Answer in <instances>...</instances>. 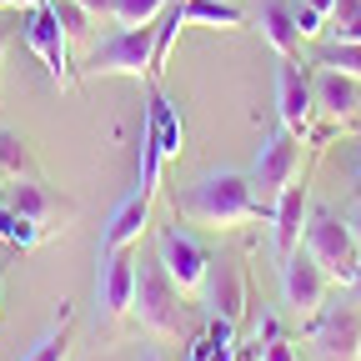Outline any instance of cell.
I'll return each instance as SVG.
<instances>
[{
    "label": "cell",
    "instance_id": "cell-19",
    "mask_svg": "<svg viewBox=\"0 0 361 361\" xmlns=\"http://www.w3.org/2000/svg\"><path fill=\"white\" fill-rule=\"evenodd\" d=\"M180 20L186 25H206V30H241L246 11L231 0H180Z\"/></svg>",
    "mask_w": 361,
    "mask_h": 361
},
{
    "label": "cell",
    "instance_id": "cell-10",
    "mask_svg": "<svg viewBox=\"0 0 361 361\" xmlns=\"http://www.w3.org/2000/svg\"><path fill=\"white\" fill-rule=\"evenodd\" d=\"M0 206H11L16 216L25 221H40V226H51V231H61V221L71 216V206L45 186L40 176H20V180H6V196H0Z\"/></svg>",
    "mask_w": 361,
    "mask_h": 361
},
{
    "label": "cell",
    "instance_id": "cell-21",
    "mask_svg": "<svg viewBox=\"0 0 361 361\" xmlns=\"http://www.w3.org/2000/svg\"><path fill=\"white\" fill-rule=\"evenodd\" d=\"M20 361H71V301H61V316H56V326L45 331Z\"/></svg>",
    "mask_w": 361,
    "mask_h": 361
},
{
    "label": "cell",
    "instance_id": "cell-6",
    "mask_svg": "<svg viewBox=\"0 0 361 361\" xmlns=\"http://www.w3.org/2000/svg\"><path fill=\"white\" fill-rule=\"evenodd\" d=\"M20 40H25V51H35V61L45 66V75H51L61 90L75 85V71H71V40H66L56 11L45 6V0H35V6L20 11Z\"/></svg>",
    "mask_w": 361,
    "mask_h": 361
},
{
    "label": "cell",
    "instance_id": "cell-2",
    "mask_svg": "<svg viewBox=\"0 0 361 361\" xmlns=\"http://www.w3.org/2000/svg\"><path fill=\"white\" fill-rule=\"evenodd\" d=\"M301 331L322 361H361V301L351 291L322 301V311H311Z\"/></svg>",
    "mask_w": 361,
    "mask_h": 361
},
{
    "label": "cell",
    "instance_id": "cell-38",
    "mask_svg": "<svg viewBox=\"0 0 361 361\" xmlns=\"http://www.w3.org/2000/svg\"><path fill=\"white\" fill-rule=\"evenodd\" d=\"M0 311H6V271H0Z\"/></svg>",
    "mask_w": 361,
    "mask_h": 361
},
{
    "label": "cell",
    "instance_id": "cell-39",
    "mask_svg": "<svg viewBox=\"0 0 361 361\" xmlns=\"http://www.w3.org/2000/svg\"><path fill=\"white\" fill-rule=\"evenodd\" d=\"M6 180H11V176H6V171H0V196H6Z\"/></svg>",
    "mask_w": 361,
    "mask_h": 361
},
{
    "label": "cell",
    "instance_id": "cell-28",
    "mask_svg": "<svg viewBox=\"0 0 361 361\" xmlns=\"http://www.w3.org/2000/svg\"><path fill=\"white\" fill-rule=\"evenodd\" d=\"M256 346H261V361H296L291 346H286L281 336H276V341H256Z\"/></svg>",
    "mask_w": 361,
    "mask_h": 361
},
{
    "label": "cell",
    "instance_id": "cell-24",
    "mask_svg": "<svg viewBox=\"0 0 361 361\" xmlns=\"http://www.w3.org/2000/svg\"><path fill=\"white\" fill-rule=\"evenodd\" d=\"M0 171H6L11 180L35 176V161H30V151H25V141H20L16 130H0Z\"/></svg>",
    "mask_w": 361,
    "mask_h": 361
},
{
    "label": "cell",
    "instance_id": "cell-8",
    "mask_svg": "<svg viewBox=\"0 0 361 361\" xmlns=\"http://www.w3.org/2000/svg\"><path fill=\"white\" fill-rule=\"evenodd\" d=\"M296 166H301V135L296 130H276V135H271V141L256 151V166H251V191L271 206V201H276L286 186H291V180H296Z\"/></svg>",
    "mask_w": 361,
    "mask_h": 361
},
{
    "label": "cell",
    "instance_id": "cell-30",
    "mask_svg": "<svg viewBox=\"0 0 361 361\" xmlns=\"http://www.w3.org/2000/svg\"><path fill=\"white\" fill-rule=\"evenodd\" d=\"M206 351H211V336H206V331H196V336L186 341V361H206Z\"/></svg>",
    "mask_w": 361,
    "mask_h": 361
},
{
    "label": "cell",
    "instance_id": "cell-1",
    "mask_svg": "<svg viewBox=\"0 0 361 361\" xmlns=\"http://www.w3.org/2000/svg\"><path fill=\"white\" fill-rule=\"evenodd\" d=\"M171 206L180 221L206 226V231H231L241 221H271V206L251 191V176H241V171H211V176L191 180L186 191H176Z\"/></svg>",
    "mask_w": 361,
    "mask_h": 361
},
{
    "label": "cell",
    "instance_id": "cell-23",
    "mask_svg": "<svg viewBox=\"0 0 361 361\" xmlns=\"http://www.w3.org/2000/svg\"><path fill=\"white\" fill-rule=\"evenodd\" d=\"M171 6V0H111V16L116 25H156V16Z\"/></svg>",
    "mask_w": 361,
    "mask_h": 361
},
{
    "label": "cell",
    "instance_id": "cell-32",
    "mask_svg": "<svg viewBox=\"0 0 361 361\" xmlns=\"http://www.w3.org/2000/svg\"><path fill=\"white\" fill-rule=\"evenodd\" d=\"M331 35H336V40H361V16L346 20V25H331Z\"/></svg>",
    "mask_w": 361,
    "mask_h": 361
},
{
    "label": "cell",
    "instance_id": "cell-20",
    "mask_svg": "<svg viewBox=\"0 0 361 361\" xmlns=\"http://www.w3.org/2000/svg\"><path fill=\"white\" fill-rule=\"evenodd\" d=\"M56 231L51 226H40V221H25V216H16L11 206H0V241H6L11 251H35L40 241H51Z\"/></svg>",
    "mask_w": 361,
    "mask_h": 361
},
{
    "label": "cell",
    "instance_id": "cell-40",
    "mask_svg": "<svg viewBox=\"0 0 361 361\" xmlns=\"http://www.w3.org/2000/svg\"><path fill=\"white\" fill-rule=\"evenodd\" d=\"M356 176H361V166H356Z\"/></svg>",
    "mask_w": 361,
    "mask_h": 361
},
{
    "label": "cell",
    "instance_id": "cell-11",
    "mask_svg": "<svg viewBox=\"0 0 361 361\" xmlns=\"http://www.w3.org/2000/svg\"><path fill=\"white\" fill-rule=\"evenodd\" d=\"M201 296H206L211 316H226V322L241 326V316H246V271H241V261H231V256L216 261L211 256V271H206Z\"/></svg>",
    "mask_w": 361,
    "mask_h": 361
},
{
    "label": "cell",
    "instance_id": "cell-14",
    "mask_svg": "<svg viewBox=\"0 0 361 361\" xmlns=\"http://www.w3.org/2000/svg\"><path fill=\"white\" fill-rule=\"evenodd\" d=\"M306 211H311V201H306V180L291 186L271 201V241H276V256H291L296 246H301V231H306Z\"/></svg>",
    "mask_w": 361,
    "mask_h": 361
},
{
    "label": "cell",
    "instance_id": "cell-33",
    "mask_svg": "<svg viewBox=\"0 0 361 361\" xmlns=\"http://www.w3.org/2000/svg\"><path fill=\"white\" fill-rule=\"evenodd\" d=\"M346 226H351V241H356V251H361V201H356V211L346 216Z\"/></svg>",
    "mask_w": 361,
    "mask_h": 361
},
{
    "label": "cell",
    "instance_id": "cell-7",
    "mask_svg": "<svg viewBox=\"0 0 361 361\" xmlns=\"http://www.w3.org/2000/svg\"><path fill=\"white\" fill-rule=\"evenodd\" d=\"M156 261L166 266V276L180 286V296H201L206 271H211V251L191 231H180V226H161V231H156Z\"/></svg>",
    "mask_w": 361,
    "mask_h": 361
},
{
    "label": "cell",
    "instance_id": "cell-9",
    "mask_svg": "<svg viewBox=\"0 0 361 361\" xmlns=\"http://www.w3.org/2000/svg\"><path fill=\"white\" fill-rule=\"evenodd\" d=\"M326 291H331V276L322 271V261H316L306 246L291 251V256H281V296H286V306H291L296 316L322 311Z\"/></svg>",
    "mask_w": 361,
    "mask_h": 361
},
{
    "label": "cell",
    "instance_id": "cell-22",
    "mask_svg": "<svg viewBox=\"0 0 361 361\" xmlns=\"http://www.w3.org/2000/svg\"><path fill=\"white\" fill-rule=\"evenodd\" d=\"M180 0H171V6L156 16V40H151V80H161V71H166V61H171V45H176V35H180Z\"/></svg>",
    "mask_w": 361,
    "mask_h": 361
},
{
    "label": "cell",
    "instance_id": "cell-29",
    "mask_svg": "<svg viewBox=\"0 0 361 361\" xmlns=\"http://www.w3.org/2000/svg\"><path fill=\"white\" fill-rule=\"evenodd\" d=\"M356 16H361V0H336V11H331L326 25H346V20H356Z\"/></svg>",
    "mask_w": 361,
    "mask_h": 361
},
{
    "label": "cell",
    "instance_id": "cell-18",
    "mask_svg": "<svg viewBox=\"0 0 361 361\" xmlns=\"http://www.w3.org/2000/svg\"><path fill=\"white\" fill-rule=\"evenodd\" d=\"M256 30L271 40V51L296 61L301 51V30H296V16H291V0H266V6L256 11Z\"/></svg>",
    "mask_w": 361,
    "mask_h": 361
},
{
    "label": "cell",
    "instance_id": "cell-35",
    "mask_svg": "<svg viewBox=\"0 0 361 361\" xmlns=\"http://www.w3.org/2000/svg\"><path fill=\"white\" fill-rule=\"evenodd\" d=\"M6 51H11V25L0 20V61H6Z\"/></svg>",
    "mask_w": 361,
    "mask_h": 361
},
{
    "label": "cell",
    "instance_id": "cell-13",
    "mask_svg": "<svg viewBox=\"0 0 361 361\" xmlns=\"http://www.w3.org/2000/svg\"><path fill=\"white\" fill-rule=\"evenodd\" d=\"M151 201H156V196L130 191V196L111 211L106 231H101V251H96V261H106V256H116V251H130L135 241L146 236V226H151Z\"/></svg>",
    "mask_w": 361,
    "mask_h": 361
},
{
    "label": "cell",
    "instance_id": "cell-37",
    "mask_svg": "<svg viewBox=\"0 0 361 361\" xmlns=\"http://www.w3.org/2000/svg\"><path fill=\"white\" fill-rule=\"evenodd\" d=\"M346 291H351V296L361 301V266H356V276H351V286H346Z\"/></svg>",
    "mask_w": 361,
    "mask_h": 361
},
{
    "label": "cell",
    "instance_id": "cell-12",
    "mask_svg": "<svg viewBox=\"0 0 361 361\" xmlns=\"http://www.w3.org/2000/svg\"><path fill=\"white\" fill-rule=\"evenodd\" d=\"M276 116H281V126L296 130V135H306V126L316 121V90H311V80L301 75V66L286 61V56H281V66H276Z\"/></svg>",
    "mask_w": 361,
    "mask_h": 361
},
{
    "label": "cell",
    "instance_id": "cell-36",
    "mask_svg": "<svg viewBox=\"0 0 361 361\" xmlns=\"http://www.w3.org/2000/svg\"><path fill=\"white\" fill-rule=\"evenodd\" d=\"M141 361H171V356H166V351H156V346H146V351H141Z\"/></svg>",
    "mask_w": 361,
    "mask_h": 361
},
{
    "label": "cell",
    "instance_id": "cell-31",
    "mask_svg": "<svg viewBox=\"0 0 361 361\" xmlns=\"http://www.w3.org/2000/svg\"><path fill=\"white\" fill-rule=\"evenodd\" d=\"M281 336V322H276V316H261V322H256V341H276Z\"/></svg>",
    "mask_w": 361,
    "mask_h": 361
},
{
    "label": "cell",
    "instance_id": "cell-15",
    "mask_svg": "<svg viewBox=\"0 0 361 361\" xmlns=\"http://www.w3.org/2000/svg\"><path fill=\"white\" fill-rule=\"evenodd\" d=\"M96 291H101V306H106L111 322L130 316V301H135V256H130V251H116V256L101 261Z\"/></svg>",
    "mask_w": 361,
    "mask_h": 361
},
{
    "label": "cell",
    "instance_id": "cell-16",
    "mask_svg": "<svg viewBox=\"0 0 361 361\" xmlns=\"http://www.w3.org/2000/svg\"><path fill=\"white\" fill-rule=\"evenodd\" d=\"M146 141L161 151V161H176L186 151V121H180V111L166 90H156L151 106H146Z\"/></svg>",
    "mask_w": 361,
    "mask_h": 361
},
{
    "label": "cell",
    "instance_id": "cell-17",
    "mask_svg": "<svg viewBox=\"0 0 361 361\" xmlns=\"http://www.w3.org/2000/svg\"><path fill=\"white\" fill-rule=\"evenodd\" d=\"M311 90H316V111L331 116V121H341V126L361 111V80H351V75H341V71H331V66L316 71Z\"/></svg>",
    "mask_w": 361,
    "mask_h": 361
},
{
    "label": "cell",
    "instance_id": "cell-27",
    "mask_svg": "<svg viewBox=\"0 0 361 361\" xmlns=\"http://www.w3.org/2000/svg\"><path fill=\"white\" fill-rule=\"evenodd\" d=\"M291 16H296V30H301V40H306V35H322V30H326V16H322V11H311L306 0H291Z\"/></svg>",
    "mask_w": 361,
    "mask_h": 361
},
{
    "label": "cell",
    "instance_id": "cell-25",
    "mask_svg": "<svg viewBox=\"0 0 361 361\" xmlns=\"http://www.w3.org/2000/svg\"><path fill=\"white\" fill-rule=\"evenodd\" d=\"M45 6L56 11V20H61L66 40H85V35H90V25H96V16H90L80 0H45Z\"/></svg>",
    "mask_w": 361,
    "mask_h": 361
},
{
    "label": "cell",
    "instance_id": "cell-5",
    "mask_svg": "<svg viewBox=\"0 0 361 361\" xmlns=\"http://www.w3.org/2000/svg\"><path fill=\"white\" fill-rule=\"evenodd\" d=\"M151 40H156V25H116L101 45H90L85 75L151 80Z\"/></svg>",
    "mask_w": 361,
    "mask_h": 361
},
{
    "label": "cell",
    "instance_id": "cell-26",
    "mask_svg": "<svg viewBox=\"0 0 361 361\" xmlns=\"http://www.w3.org/2000/svg\"><path fill=\"white\" fill-rule=\"evenodd\" d=\"M316 66H331L351 80H361V40H331L322 56H316Z\"/></svg>",
    "mask_w": 361,
    "mask_h": 361
},
{
    "label": "cell",
    "instance_id": "cell-4",
    "mask_svg": "<svg viewBox=\"0 0 361 361\" xmlns=\"http://www.w3.org/2000/svg\"><path fill=\"white\" fill-rule=\"evenodd\" d=\"M130 311L141 316V326L156 336H180L186 331V306H180V286L166 276L161 261H135V301Z\"/></svg>",
    "mask_w": 361,
    "mask_h": 361
},
{
    "label": "cell",
    "instance_id": "cell-3",
    "mask_svg": "<svg viewBox=\"0 0 361 361\" xmlns=\"http://www.w3.org/2000/svg\"><path fill=\"white\" fill-rule=\"evenodd\" d=\"M301 246H306L316 261H322V271L331 276V286H351L356 266H361V251H356V241H351V226H346L336 211L311 206V211H306Z\"/></svg>",
    "mask_w": 361,
    "mask_h": 361
},
{
    "label": "cell",
    "instance_id": "cell-34",
    "mask_svg": "<svg viewBox=\"0 0 361 361\" xmlns=\"http://www.w3.org/2000/svg\"><path fill=\"white\" fill-rule=\"evenodd\" d=\"M80 6H85L90 16H96V20H101V16H111V0H80Z\"/></svg>",
    "mask_w": 361,
    "mask_h": 361
}]
</instances>
